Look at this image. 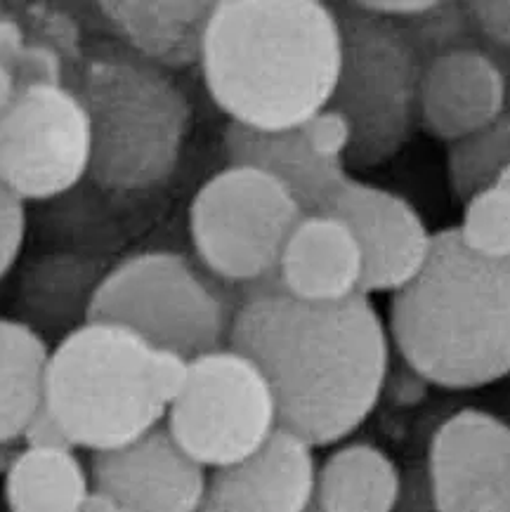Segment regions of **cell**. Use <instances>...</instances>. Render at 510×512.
Masks as SVG:
<instances>
[{
  "mask_svg": "<svg viewBox=\"0 0 510 512\" xmlns=\"http://www.w3.org/2000/svg\"><path fill=\"white\" fill-rule=\"evenodd\" d=\"M213 5L208 0H107L100 3V15L121 45L168 71L201 64Z\"/></svg>",
  "mask_w": 510,
  "mask_h": 512,
  "instance_id": "17",
  "label": "cell"
},
{
  "mask_svg": "<svg viewBox=\"0 0 510 512\" xmlns=\"http://www.w3.org/2000/svg\"><path fill=\"white\" fill-rule=\"evenodd\" d=\"M456 232L482 258L510 260V185L496 182L466 201Z\"/></svg>",
  "mask_w": 510,
  "mask_h": 512,
  "instance_id": "23",
  "label": "cell"
},
{
  "mask_svg": "<svg viewBox=\"0 0 510 512\" xmlns=\"http://www.w3.org/2000/svg\"><path fill=\"white\" fill-rule=\"evenodd\" d=\"M26 234V203L0 182V279L19 258Z\"/></svg>",
  "mask_w": 510,
  "mask_h": 512,
  "instance_id": "26",
  "label": "cell"
},
{
  "mask_svg": "<svg viewBox=\"0 0 510 512\" xmlns=\"http://www.w3.org/2000/svg\"><path fill=\"white\" fill-rule=\"evenodd\" d=\"M230 347L258 364L277 399L279 428L312 449L340 444L381 402L390 331L369 295L305 303L277 274L244 288Z\"/></svg>",
  "mask_w": 510,
  "mask_h": 512,
  "instance_id": "1",
  "label": "cell"
},
{
  "mask_svg": "<svg viewBox=\"0 0 510 512\" xmlns=\"http://www.w3.org/2000/svg\"><path fill=\"white\" fill-rule=\"evenodd\" d=\"M390 340L409 369L442 390L510 376V260L482 258L456 227L435 234L423 272L392 295Z\"/></svg>",
  "mask_w": 510,
  "mask_h": 512,
  "instance_id": "3",
  "label": "cell"
},
{
  "mask_svg": "<svg viewBox=\"0 0 510 512\" xmlns=\"http://www.w3.org/2000/svg\"><path fill=\"white\" fill-rule=\"evenodd\" d=\"M435 0H357V5L371 15H378L390 22H407L411 17L423 15L433 8Z\"/></svg>",
  "mask_w": 510,
  "mask_h": 512,
  "instance_id": "30",
  "label": "cell"
},
{
  "mask_svg": "<svg viewBox=\"0 0 510 512\" xmlns=\"http://www.w3.org/2000/svg\"><path fill=\"white\" fill-rule=\"evenodd\" d=\"M340 71L329 107L348 118V163L383 166L411 142L418 123L425 62L400 24L357 3L336 5Z\"/></svg>",
  "mask_w": 510,
  "mask_h": 512,
  "instance_id": "6",
  "label": "cell"
},
{
  "mask_svg": "<svg viewBox=\"0 0 510 512\" xmlns=\"http://www.w3.org/2000/svg\"><path fill=\"white\" fill-rule=\"evenodd\" d=\"M76 93L93 128V182L145 192L173 175L192 109L166 69L126 45H95L78 69Z\"/></svg>",
  "mask_w": 510,
  "mask_h": 512,
  "instance_id": "5",
  "label": "cell"
},
{
  "mask_svg": "<svg viewBox=\"0 0 510 512\" xmlns=\"http://www.w3.org/2000/svg\"><path fill=\"white\" fill-rule=\"evenodd\" d=\"M185 376L187 359L121 324L85 319L52 350L45 404L76 449L102 454L166 425Z\"/></svg>",
  "mask_w": 510,
  "mask_h": 512,
  "instance_id": "4",
  "label": "cell"
},
{
  "mask_svg": "<svg viewBox=\"0 0 510 512\" xmlns=\"http://www.w3.org/2000/svg\"><path fill=\"white\" fill-rule=\"evenodd\" d=\"M93 482L74 449H26L5 475L10 512H83Z\"/></svg>",
  "mask_w": 510,
  "mask_h": 512,
  "instance_id": "21",
  "label": "cell"
},
{
  "mask_svg": "<svg viewBox=\"0 0 510 512\" xmlns=\"http://www.w3.org/2000/svg\"><path fill=\"white\" fill-rule=\"evenodd\" d=\"M90 482L123 512H194L208 470L189 458L166 425L123 449L93 454Z\"/></svg>",
  "mask_w": 510,
  "mask_h": 512,
  "instance_id": "13",
  "label": "cell"
},
{
  "mask_svg": "<svg viewBox=\"0 0 510 512\" xmlns=\"http://www.w3.org/2000/svg\"><path fill=\"white\" fill-rule=\"evenodd\" d=\"M315 449L279 430L263 451L208 472L194 512H305L315 501Z\"/></svg>",
  "mask_w": 510,
  "mask_h": 512,
  "instance_id": "15",
  "label": "cell"
},
{
  "mask_svg": "<svg viewBox=\"0 0 510 512\" xmlns=\"http://www.w3.org/2000/svg\"><path fill=\"white\" fill-rule=\"evenodd\" d=\"M506 104V74L480 45L451 50L425 64L418 123L437 140H463L506 114Z\"/></svg>",
  "mask_w": 510,
  "mask_h": 512,
  "instance_id": "14",
  "label": "cell"
},
{
  "mask_svg": "<svg viewBox=\"0 0 510 512\" xmlns=\"http://www.w3.org/2000/svg\"><path fill=\"white\" fill-rule=\"evenodd\" d=\"M19 451L22 446L19 444H10V442H0V477H5L12 468V463L17 461Z\"/></svg>",
  "mask_w": 510,
  "mask_h": 512,
  "instance_id": "33",
  "label": "cell"
},
{
  "mask_svg": "<svg viewBox=\"0 0 510 512\" xmlns=\"http://www.w3.org/2000/svg\"><path fill=\"white\" fill-rule=\"evenodd\" d=\"M364 260L352 229L329 213H310L286 241L277 267L284 293L305 303H340L362 293Z\"/></svg>",
  "mask_w": 510,
  "mask_h": 512,
  "instance_id": "16",
  "label": "cell"
},
{
  "mask_svg": "<svg viewBox=\"0 0 510 512\" xmlns=\"http://www.w3.org/2000/svg\"><path fill=\"white\" fill-rule=\"evenodd\" d=\"M402 470L381 446L350 442L333 449L315 472L319 512H392Z\"/></svg>",
  "mask_w": 510,
  "mask_h": 512,
  "instance_id": "19",
  "label": "cell"
},
{
  "mask_svg": "<svg viewBox=\"0 0 510 512\" xmlns=\"http://www.w3.org/2000/svg\"><path fill=\"white\" fill-rule=\"evenodd\" d=\"M499 182H506V185H510V168L506 170V173H503V177H501Z\"/></svg>",
  "mask_w": 510,
  "mask_h": 512,
  "instance_id": "34",
  "label": "cell"
},
{
  "mask_svg": "<svg viewBox=\"0 0 510 512\" xmlns=\"http://www.w3.org/2000/svg\"><path fill=\"white\" fill-rule=\"evenodd\" d=\"M93 163V128L71 85H29L0 116V182L26 201L67 194Z\"/></svg>",
  "mask_w": 510,
  "mask_h": 512,
  "instance_id": "10",
  "label": "cell"
},
{
  "mask_svg": "<svg viewBox=\"0 0 510 512\" xmlns=\"http://www.w3.org/2000/svg\"><path fill=\"white\" fill-rule=\"evenodd\" d=\"M305 512H319V510H317V505H315V503H312V505H310V508H307Z\"/></svg>",
  "mask_w": 510,
  "mask_h": 512,
  "instance_id": "35",
  "label": "cell"
},
{
  "mask_svg": "<svg viewBox=\"0 0 510 512\" xmlns=\"http://www.w3.org/2000/svg\"><path fill=\"white\" fill-rule=\"evenodd\" d=\"M26 45L24 24L8 12H0V57L12 59Z\"/></svg>",
  "mask_w": 510,
  "mask_h": 512,
  "instance_id": "31",
  "label": "cell"
},
{
  "mask_svg": "<svg viewBox=\"0 0 510 512\" xmlns=\"http://www.w3.org/2000/svg\"><path fill=\"white\" fill-rule=\"evenodd\" d=\"M50 357L38 328L0 317V442L22 444L26 425L48 395Z\"/></svg>",
  "mask_w": 510,
  "mask_h": 512,
  "instance_id": "20",
  "label": "cell"
},
{
  "mask_svg": "<svg viewBox=\"0 0 510 512\" xmlns=\"http://www.w3.org/2000/svg\"><path fill=\"white\" fill-rule=\"evenodd\" d=\"M324 213L352 229L364 260L362 293H400L423 272L435 234L404 196L369 182L348 180L338 187Z\"/></svg>",
  "mask_w": 510,
  "mask_h": 512,
  "instance_id": "12",
  "label": "cell"
},
{
  "mask_svg": "<svg viewBox=\"0 0 510 512\" xmlns=\"http://www.w3.org/2000/svg\"><path fill=\"white\" fill-rule=\"evenodd\" d=\"M510 168V114L475 130L463 140L449 144V185L463 203L496 185Z\"/></svg>",
  "mask_w": 510,
  "mask_h": 512,
  "instance_id": "22",
  "label": "cell"
},
{
  "mask_svg": "<svg viewBox=\"0 0 510 512\" xmlns=\"http://www.w3.org/2000/svg\"><path fill=\"white\" fill-rule=\"evenodd\" d=\"M166 428L201 468L220 470L263 451L277 435V399L265 373L234 347L187 361Z\"/></svg>",
  "mask_w": 510,
  "mask_h": 512,
  "instance_id": "9",
  "label": "cell"
},
{
  "mask_svg": "<svg viewBox=\"0 0 510 512\" xmlns=\"http://www.w3.org/2000/svg\"><path fill=\"white\" fill-rule=\"evenodd\" d=\"M22 444L26 449H76L60 418L50 411L48 404H43L36 411V416L29 420L22 435Z\"/></svg>",
  "mask_w": 510,
  "mask_h": 512,
  "instance_id": "29",
  "label": "cell"
},
{
  "mask_svg": "<svg viewBox=\"0 0 510 512\" xmlns=\"http://www.w3.org/2000/svg\"><path fill=\"white\" fill-rule=\"evenodd\" d=\"M414 45L425 64L451 50L477 45V34L470 22L466 3L435 0L433 8L407 22H395Z\"/></svg>",
  "mask_w": 510,
  "mask_h": 512,
  "instance_id": "24",
  "label": "cell"
},
{
  "mask_svg": "<svg viewBox=\"0 0 510 512\" xmlns=\"http://www.w3.org/2000/svg\"><path fill=\"white\" fill-rule=\"evenodd\" d=\"M19 93H22V85H19V78L15 69H12L10 59L0 57V116L12 107Z\"/></svg>",
  "mask_w": 510,
  "mask_h": 512,
  "instance_id": "32",
  "label": "cell"
},
{
  "mask_svg": "<svg viewBox=\"0 0 510 512\" xmlns=\"http://www.w3.org/2000/svg\"><path fill=\"white\" fill-rule=\"evenodd\" d=\"M392 512H435L433 484H430L428 463H411L402 470V487Z\"/></svg>",
  "mask_w": 510,
  "mask_h": 512,
  "instance_id": "28",
  "label": "cell"
},
{
  "mask_svg": "<svg viewBox=\"0 0 510 512\" xmlns=\"http://www.w3.org/2000/svg\"><path fill=\"white\" fill-rule=\"evenodd\" d=\"M305 142L319 159L331 163H348V154L352 147V128L348 118L340 114L338 109L326 107L317 111L315 116L307 118L300 126Z\"/></svg>",
  "mask_w": 510,
  "mask_h": 512,
  "instance_id": "25",
  "label": "cell"
},
{
  "mask_svg": "<svg viewBox=\"0 0 510 512\" xmlns=\"http://www.w3.org/2000/svg\"><path fill=\"white\" fill-rule=\"evenodd\" d=\"M303 218L296 196L272 175L227 166L196 192L189 232L215 279L248 288L277 274L286 241Z\"/></svg>",
  "mask_w": 510,
  "mask_h": 512,
  "instance_id": "8",
  "label": "cell"
},
{
  "mask_svg": "<svg viewBox=\"0 0 510 512\" xmlns=\"http://www.w3.org/2000/svg\"><path fill=\"white\" fill-rule=\"evenodd\" d=\"M466 8L477 38L510 50V0H473Z\"/></svg>",
  "mask_w": 510,
  "mask_h": 512,
  "instance_id": "27",
  "label": "cell"
},
{
  "mask_svg": "<svg viewBox=\"0 0 510 512\" xmlns=\"http://www.w3.org/2000/svg\"><path fill=\"white\" fill-rule=\"evenodd\" d=\"M201 71L244 128L291 130L329 107L340 71L336 8L319 0H218Z\"/></svg>",
  "mask_w": 510,
  "mask_h": 512,
  "instance_id": "2",
  "label": "cell"
},
{
  "mask_svg": "<svg viewBox=\"0 0 510 512\" xmlns=\"http://www.w3.org/2000/svg\"><path fill=\"white\" fill-rule=\"evenodd\" d=\"M239 305L206 267L173 251L123 260L90 293L88 321H111L182 359L230 345Z\"/></svg>",
  "mask_w": 510,
  "mask_h": 512,
  "instance_id": "7",
  "label": "cell"
},
{
  "mask_svg": "<svg viewBox=\"0 0 510 512\" xmlns=\"http://www.w3.org/2000/svg\"><path fill=\"white\" fill-rule=\"evenodd\" d=\"M435 512H510V425L463 409L435 430L428 449Z\"/></svg>",
  "mask_w": 510,
  "mask_h": 512,
  "instance_id": "11",
  "label": "cell"
},
{
  "mask_svg": "<svg viewBox=\"0 0 510 512\" xmlns=\"http://www.w3.org/2000/svg\"><path fill=\"white\" fill-rule=\"evenodd\" d=\"M225 154L230 166H251L279 180L296 196L305 215L324 213L338 187L348 180L345 163L319 159L300 128L253 130L230 123Z\"/></svg>",
  "mask_w": 510,
  "mask_h": 512,
  "instance_id": "18",
  "label": "cell"
}]
</instances>
